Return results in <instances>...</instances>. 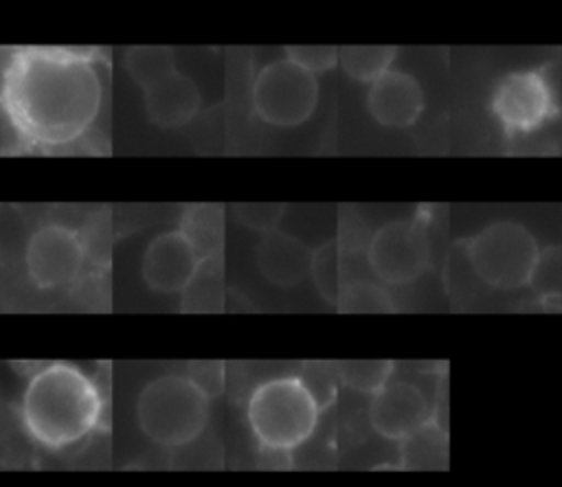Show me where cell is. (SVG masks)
<instances>
[{"mask_svg":"<svg viewBox=\"0 0 562 487\" xmlns=\"http://www.w3.org/2000/svg\"><path fill=\"white\" fill-rule=\"evenodd\" d=\"M103 81L77 50L24 48L4 66L2 105L13 127L37 145H66L94 123Z\"/></svg>","mask_w":562,"mask_h":487,"instance_id":"1","label":"cell"},{"mask_svg":"<svg viewBox=\"0 0 562 487\" xmlns=\"http://www.w3.org/2000/svg\"><path fill=\"white\" fill-rule=\"evenodd\" d=\"M103 395L99 384L79 366L50 362L31 373L22 397L20 419L26 434L46 450L81 443L101 421Z\"/></svg>","mask_w":562,"mask_h":487,"instance_id":"2","label":"cell"},{"mask_svg":"<svg viewBox=\"0 0 562 487\" xmlns=\"http://www.w3.org/2000/svg\"><path fill=\"white\" fill-rule=\"evenodd\" d=\"M211 417V395L187 373H162L149 380L136 399L143 434L160 448L193 443Z\"/></svg>","mask_w":562,"mask_h":487,"instance_id":"3","label":"cell"},{"mask_svg":"<svg viewBox=\"0 0 562 487\" xmlns=\"http://www.w3.org/2000/svg\"><path fill=\"white\" fill-rule=\"evenodd\" d=\"M246 417L261 448L290 452L314 434L321 404L303 377L279 375L255 386L248 397Z\"/></svg>","mask_w":562,"mask_h":487,"instance_id":"4","label":"cell"},{"mask_svg":"<svg viewBox=\"0 0 562 487\" xmlns=\"http://www.w3.org/2000/svg\"><path fill=\"white\" fill-rule=\"evenodd\" d=\"M468 261L476 276L498 290L527 285L540 263L533 235L516 222H496L476 233L468 244Z\"/></svg>","mask_w":562,"mask_h":487,"instance_id":"5","label":"cell"},{"mask_svg":"<svg viewBox=\"0 0 562 487\" xmlns=\"http://www.w3.org/2000/svg\"><path fill=\"white\" fill-rule=\"evenodd\" d=\"M250 99L261 121L294 127L312 116L318 103V81L316 75L283 55L257 72Z\"/></svg>","mask_w":562,"mask_h":487,"instance_id":"6","label":"cell"},{"mask_svg":"<svg viewBox=\"0 0 562 487\" xmlns=\"http://www.w3.org/2000/svg\"><path fill=\"white\" fill-rule=\"evenodd\" d=\"M86 261L81 235L64 224L40 226L24 248V263L31 281L42 290L70 285Z\"/></svg>","mask_w":562,"mask_h":487,"instance_id":"7","label":"cell"},{"mask_svg":"<svg viewBox=\"0 0 562 487\" xmlns=\"http://www.w3.org/2000/svg\"><path fill=\"white\" fill-rule=\"evenodd\" d=\"M373 274L391 285L417 279L428 263L426 233L417 222H389L378 228L367 248Z\"/></svg>","mask_w":562,"mask_h":487,"instance_id":"8","label":"cell"},{"mask_svg":"<svg viewBox=\"0 0 562 487\" xmlns=\"http://www.w3.org/2000/svg\"><path fill=\"white\" fill-rule=\"evenodd\" d=\"M492 112L507 132H531L555 112L551 81L540 70L505 75L492 92Z\"/></svg>","mask_w":562,"mask_h":487,"instance_id":"9","label":"cell"},{"mask_svg":"<svg viewBox=\"0 0 562 487\" xmlns=\"http://www.w3.org/2000/svg\"><path fill=\"white\" fill-rule=\"evenodd\" d=\"M202 257L191 239L180 230H165L156 235L143 254L140 272L149 290L173 294L184 292L195 279Z\"/></svg>","mask_w":562,"mask_h":487,"instance_id":"10","label":"cell"},{"mask_svg":"<svg viewBox=\"0 0 562 487\" xmlns=\"http://www.w3.org/2000/svg\"><path fill=\"white\" fill-rule=\"evenodd\" d=\"M432 419L426 395L411 382H391L380 388L369 406L373 430L386 439L404 441Z\"/></svg>","mask_w":562,"mask_h":487,"instance_id":"11","label":"cell"},{"mask_svg":"<svg viewBox=\"0 0 562 487\" xmlns=\"http://www.w3.org/2000/svg\"><path fill=\"white\" fill-rule=\"evenodd\" d=\"M367 107L380 125L406 127L424 110V90L415 77L389 70L369 86Z\"/></svg>","mask_w":562,"mask_h":487,"instance_id":"12","label":"cell"},{"mask_svg":"<svg viewBox=\"0 0 562 487\" xmlns=\"http://www.w3.org/2000/svg\"><path fill=\"white\" fill-rule=\"evenodd\" d=\"M255 259L268 281L288 287L312 274L314 252L294 235L277 228L261 235L255 248Z\"/></svg>","mask_w":562,"mask_h":487,"instance_id":"13","label":"cell"},{"mask_svg":"<svg viewBox=\"0 0 562 487\" xmlns=\"http://www.w3.org/2000/svg\"><path fill=\"white\" fill-rule=\"evenodd\" d=\"M145 112L158 127H180L200 110V90L195 81L178 70L143 90Z\"/></svg>","mask_w":562,"mask_h":487,"instance_id":"14","label":"cell"},{"mask_svg":"<svg viewBox=\"0 0 562 487\" xmlns=\"http://www.w3.org/2000/svg\"><path fill=\"white\" fill-rule=\"evenodd\" d=\"M127 75L145 90L176 68V53L169 46H132L123 53Z\"/></svg>","mask_w":562,"mask_h":487,"instance_id":"15","label":"cell"},{"mask_svg":"<svg viewBox=\"0 0 562 487\" xmlns=\"http://www.w3.org/2000/svg\"><path fill=\"white\" fill-rule=\"evenodd\" d=\"M446 434L430 419L426 426L415 430L402 441V463L408 467H441L446 463Z\"/></svg>","mask_w":562,"mask_h":487,"instance_id":"16","label":"cell"},{"mask_svg":"<svg viewBox=\"0 0 562 487\" xmlns=\"http://www.w3.org/2000/svg\"><path fill=\"white\" fill-rule=\"evenodd\" d=\"M395 59V46H345L338 53V64L356 81L373 83L389 72Z\"/></svg>","mask_w":562,"mask_h":487,"instance_id":"17","label":"cell"},{"mask_svg":"<svg viewBox=\"0 0 562 487\" xmlns=\"http://www.w3.org/2000/svg\"><path fill=\"white\" fill-rule=\"evenodd\" d=\"M202 259L215 257L222 244V211L217 206H193L184 213L180 228Z\"/></svg>","mask_w":562,"mask_h":487,"instance_id":"18","label":"cell"},{"mask_svg":"<svg viewBox=\"0 0 562 487\" xmlns=\"http://www.w3.org/2000/svg\"><path fill=\"white\" fill-rule=\"evenodd\" d=\"M393 364L391 362H342L336 366L338 377L362 393H378L389 384Z\"/></svg>","mask_w":562,"mask_h":487,"instance_id":"19","label":"cell"},{"mask_svg":"<svg viewBox=\"0 0 562 487\" xmlns=\"http://www.w3.org/2000/svg\"><path fill=\"white\" fill-rule=\"evenodd\" d=\"M338 307L345 312H391L389 294L369 281H353L342 287L338 296Z\"/></svg>","mask_w":562,"mask_h":487,"instance_id":"20","label":"cell"},{"mask_svg":"<svg viewBox=\"0 0 562 487\" xmlns=\"http://www.w3.org/2000/svg\"><path fill=\"white\" fill-rule=\"evenodd\" d=\"M312 276L323 296H327L329 301H338L342 285H340V257L334 244L323 246L318 252H314Z\"/></svg>","mask_w":562,"mask_h":487,"instance_id":"21","label":"cell"},{"mask_svg":"<svg viewBox=\"0 0 562 487\" xmlns=\"http://www.w3.org/2000/svg\"><path fill=\"white\" fill-rule=\"evenodd\" d=\"M283 213H285L283 204H237L235 206V217L244 226L259 230L261 235L277 230Z\"/></svg>","mask_w":562,"mask_h":487,"instance_id":"22","label":"cell"},{"mask_svg":"<svg viewBox=\"0 0 562 487\" xmlns=\"http://www.w3.org/2000/svg\"><path fill=\"white\" fill-rule=\"evenodd\" d=\"M338 48L334 46H290L285 50V57H290L294 64L305 68L312 75L325 72L338 64Z\"/></svg>","mask_w":562,"mask_h":487,"instance_id":"23","label":"cell"}]
</instances>
